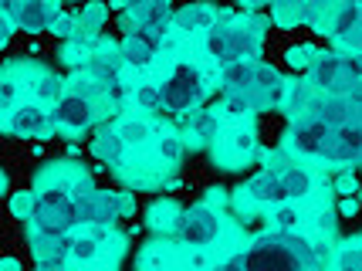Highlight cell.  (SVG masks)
<instances>
[{
    "mask_svg": "<svg viewBox=\"0 0 362 271\" xmlns=\"http://www.w3.org/2000/svg\"><path fill=\"white\" fill-rule=\"evenodd\" d=\"M223 268H315V244L295 227H274L271 234L251 241L244 251L221 261Z\"/></svg>",
    "mask_w": 362,
    "mask_h": 271,
    "instance_id": "6da1fadb",
    "label": "cell"
},
{
    "mask_svg": "<svg viewBox=\"0 0 362 271\" xmlns=\"http://www.w3.org/2000/svg\"><path fill=\"white\" fill-rule=\"evenodd\" d=\"M223 105L230 112H261L271 109L284 98V79L257 62H234L223 64Z\"/></svg>",
    "mask_w": 362,
    "mask_h": 271,
    "instance_id": "7a4b0ae2",
    "label": "cell"
},
{
    "mask_svg": "<svg viewBox=\"0 0 362 271\" xmlns=\"http://www.w3.org/2000/svg\"><path fill=\"white\" fill-rule=\"evenodd\" d=\"M204 48L214 62H221V64L254 62V54L261 51V34H257V28L237 21V17L221 14V21L206 31Z\"/></svg>",
    "mask_w": 362,
    "mask_h": 271,
    "instance_id": "3957f363",
    "label": "cell"
},
{
    "mask_svg": "<svg viewBox=\"0 0 362 271\" xmlns=\"http://www.w3.org/2000/svg\"><path fill=\"white\" fill-rule=\"evenodd\" d=\"M308 81L318 92H352L362 85V51H325L308 71Z\"/></svg>",
    "mask_w": 362,
    "mask_h": 271,
    "instance_id": "277c9868",
    "label": "cell"
},
{
    "mask_svg": "<svg viewBox=\"0 0 362 271\" xmlns=\"http://www.w3.org/2000/svg\"><path fill=\"white\" fill-rule=\"evenodd\" d=\"M136 200L122 190H98V187H81L78 190V221L92 227H112L122 217H129Z\"/></svg>",
    "mask_w": 362,
    "mask_h": 271,
    "instance_id": "5b68a950",
    "label": "cell"
},
{
    "mask_svg": "<svg viewBox=\"0 0 362 271\" xmlns=\"http://www.w3.org/2000/svg\"><path fill=\"white\" fill-rule=\"evenodd\" d=\"M159 88H163V112L183 115V112L197 109V102H200V96H204V88H206V79L197 64L180 62Z\"/></svg>",
    "mask_w": 362,
    "mask_h": 271,
    "instance_id": "8992f818",
    "label": "cell"
},
{
    "mask_svg": "<svg viewBox=\"0 0 362 271\" xmlns=\"http://www.w3.org/2000/svg\"><path fill=\"white\" fill-rule=\"evenodd\" d=\"M221 231H223L221 210L214 207L210 200H200V204L183 210L180 227H176V238H180V244H187V248H206V244H214V241L221 238Z\"/></svg>",
    "mask_w": 362,
    "mask_h": 271,
    "instance_id": "52a82bcc",
    "label": "cell"
},
{
    "mask_svg": "<svg viewBox=\"0 0 362 271\" xmlns=\"http://www.w3.org/2000/svg\"><path fill=\"white\" fill-rule=\"evenodd\" d=\"M54 126H58L54 122V112H47L41 98L37 102L24 98L21 105H11L7 115H4V129L14 139H47V132Z\"/></svg>",
    "mask_w": 362,
    "mask_h": 271,
    "instance_id": "ba28073f",
    "label": "cell"
},
{
    "mask_svg": "<svg viewBox=\"0 0 362 271\" xmlns=\"http://www.w3.org/2000/svg\"><path fill=\"white\" fill-rule=\"evenodd\" d=\"M4 14H7V21H14L21 31L37 34L54 28L62 7H58V0H4Z\"/></svg>",
    "mask_w": 362,
    "mask_h": 271,
    "instance_id": "9c48e42d",
    "label": "cell"
},
{
    "mask_svg": "<svg viewBox=\"0 0 362 271\" xmlns=\"http://www.w3.org/2000/svg\"><path fill=\"white\" fill-rule=\"evenodd\" d=\"M240 200H247V204H284V200H291V190H288V180L281 173V163H274V166H264L257 176H251L244 187H240Z\"/></svg>",
    "mask_w": 362,
    "mask_h": 271,
    "instance_id": "30bf717a",
    "label": "cell"
},
{
    "mask_svg": "<svg viewBox=\"0 0 362 271\" xmlns=\"http://www.w3.org/2000/svg\"><path fill=\"white\" fill-rule=\"evenodd\" d=\"M95 98L92 92H62V98L54 102V122L62 132L75 136V132H85V129L95 122Z\"/></svg>",
    "mask_w": 362,
    "mask_h": 271,
    "instance_id": "8fae6325",
    "label": "cell"
},
{
    "mask_svg": "<svg viewBox=\"0 0 362 271\" xmlns=\"http://www.w3.org/2000/svg\"><path fill=\"white\" fill-rule=\"evenodd\" d=\"M31 258L41 271H58L64 265H71V248L75 238L71 234H45V231H31Z\"/></svg>",
    "mask_w": 362,
    "mask_h": 271,
    "instance_id": "7c38bea8",
    "label": "cell"
},
{
    "mask_svg": "<svg viewBox=\"0 0 362 271\" xmlns=\"http://www.w3.org/2000/svg\"><path fill=\"white\" fill-rule=\"evenodd\" d=\"M257 153V136H254V126H237V129H227L214 139V156L221 160V166L234 170V166H244Z\"/></svg>",
    "mask_w": 362,
    "mask_h": 271,
    "instance_id": "4fadbf2b",
    "label": "cell"
},
{
    "mask_svg": "<svg viewBox=\"0 0 362 271\" xmlns=\"http://www.w3.org/2000/svg\"><path fill=\"white\" fill-rule=\"evenodd\" d=\"M332 136H335V129L325 119H318L315 112H308L305 119H298V126L291 129V149L301 156H325V149L332 146Z\"/></svg>",
    "mask_w": 362,
    "mask_h": 271,
    "instance_id": "5bb4252c",
    "label": "cell"
},
{
    "mask_svg": "<svg viewBox=\"0 0 362 271\" xmlns=\"http://www.w3.org/2000/svg\"><path fill=\"white\" fill-rule=\"evenodd\" d=\"M322 160L335 163V166H352V163H362V122H346V126L335 129L332 136V146L325 149Z\"/></svg>",
    "mask_w": 362,
    "mask_h": 271,
    "instance_id": "9a60e30c",
    "label": "cell"
},
{
    "mask_svg": "<svg viewBox=\"0 0 362 271\" xmlns=\"http://www.w3.org/2000/svg\"><path fill=\"white\" fill-rule=\"evenodd\" d=\"M159 38H163V34L146 31V28H139V24H129V31L122 34V41H119L126 64H149L153 62L156 51H159Z\"/></svg>",
    "mask_w": 362,
    "mask_h": 271,
    "instance_id": "2e32d148",
    "label": "cell"
},
{
    "mask_svg": "<svg viewBox=\"0 0 362 271\" xmlns=\"http://www.w3.org/2000/svg\"><path fill=\"white\" fill-rule=\"evenodd\" d=\"M129 139H126V132L119 126H105V129H98L95 132V139H92V156L95 160H102L105 166H115V163H122V156L129 153Z\"/></svg>",
    "mask_w": 362,
    "mask_h": 271,
    "instance_id": "e0dca14e",
    "label": "cell"
},
{
    "mask_svg": "<svg viewBox=\"0 0 362 271\" xmlns=\"http://www.w3.org/2000/svg\"><path fill=\"white\" fill-rule=\"evenodd\" d=\"M173 17H176L173 0H146V4H142V11L132 17L129 24H139V28H146V31L163 34L170 24H173Z\"/></svg>",
    "mask_w": 362,
    "mask_h": 271,
    "instance_id": "ac0fdd59",
    "label": "cell"
},
{
    "mask_svg": "<svg viewBox=\"0 0 362 271\" xmlns=\"http://www.w3.org/2000/svg\"><path fill=\"white\" fill-rule=\"evenodd\" d=\"M221 21V11H214L210 4H187V7H176L173 24L183 28V31H210L214 24Z\"/></svg>",
    "mask_w": 362,
    "mask_h": 271,
    "instance_id": "d6986e66",
    "label": "cell"
},
{
    "mask_svg": "<svg viewBox=\"0 0 362 271\" xmlns=\"http://www.w3.org/2000/svg\"><path fill=\"white\" fill-rule=\"evenodd\" d=\"M183 210L187 207H180L176 200H156L153 207L146 210V227H149V231H156V234H176Z\"/></svg>",
    "mask_w": 362,
    "mask_h": 271,
    "instance_id": "ffe728a7",
    "label": "cell"
},
{
    "mask_svg": "<svg viewBox=\"0 0 362 271\" xmlns=\"http://www.w3.org/2000/svg\"><path fill=\"white\" fill-rule=\"evenodd\" d=\"M183 126H187L189 136L197 139H217L221 136V119H217V109H189L180 115Z\"/></svg>",
    "mask_w": 362,
    "mask_h": 271,
    "instance_id": "44dd1931",
    "label": "cell"
},
{
    "mask_svg": "<svg viewBox=\"0 0 362 271\" xmlns=\"http://www.w3.org/2000/svg\"><path fill=\"white\" fill-rule=\"evenodd\" d=\"M105 244H102V234H81L75 238V248H71V265H102L105 258Z\"/></svg>",
    "mask_w": 362,
    "mask_h": 271,
    "instance_id": "7402d4cb",
    "label": "cell"
},
{
    "mask_svg": "<svg viewBox=\"0 0 362 271\" xmlns=\"http://www.w3.org/2000/svg\"><path fill=\"white\" fill-rule=\"evenodd\" d=\"M359 24H362L359 4H349V0H342V4H339V11H335V17H332L329 31L335 34V38H352V31H359Z\"/></svg>",
    "mask_w": 362,
    "mask_h": 271,
    "instance_id": "603a6c76",
    "label": "cell"
},
{
    "mask_svg": "<svg viewBox=\"0 0 362 271\" xmlns=\"http://www.w3.org/2000/svg\"><path fill=\"white\" fill-rule=\"evenodd\" d=\"M322 54H325V51L315 48V45H298V48H288V54H284V58H288V64H291V68H298V71H312Z\"/></svg>",
    "mask_w": 362,
    "mask_h": 271,
    "instance_id": "cb8c5ba5",
    "label": "cell"
},
{
    "mask_svg": "<svg viewBox=\"0 0 362 271\" xmlns=\"http://www.w3.org/2000/svg\"><path fill=\"white\" fill-rule=\"evenodd\" d=\"M332 265L335 268H362V238H356V241H346L339 251H335V258H332Z\"/></svg>",
    "mask_w": 362,
    "mask_h": 271,
    "instance_id": "d4e9b609",
    "label": "cell"
},
{
    "mask_svg": "<svg viewBox=\"0 0 362 271\" xmlns=\"http://www.w3.org/2000/svg\"><path fill=\"white\" fill-rule=\"evenodd\" d=\"M119 129L126 132V139L132 146H142L149 136H153V126H149V119H142V115H129V119H122L119 122Z\"/></svg>",
    "mask_w": 362,
    "mask_h": 271,
    "instance_id": "484cf974",
    "label": "cell"
},
{
    "mask_svg": "<svg viewBox=\"0 0 362 271\" xmlns=\"http://www.w3.org/2000/svg\"><path fill=\"white\" fill-rule=\"evenodd\" d=\"M132 102H136L142 112H163V88H159V85H139V88L132 92Z\"/></svg>",
    "mask_w": 362,
    "mask_h": 271,
    "instance_id": "4316f807",
    "label": "cell"
},
{
    "mask_svg": "<svg viewBox=\"0 0 362 271\" xmlns=\"http://www.w3.org/2000/svg\"><path fill=\"white\" fill-rule=\"evenodd\" d=\"M183 153H187V139L183 136H173V132L159 136V156H163V163H180Z\"/></svg>",
    "mask_w": 362,
    "mask_h": 271,
    "instance_id": "83f0119b",
    "label": "cell"
},
{
    "mask_svg": "<svg viewBox=\"0 0 362 271\" xmlns=\"http://www.w3.org/2000/svg\"><path fill=\"white\" fill-rule=\"evenodd\" d=\"M271 224H274V227H298V224H301V210L298 207H288V200H284V204H274Z\"/></svg>",
    "mask_w": 362,
    "mask_h": 271,
    "instance_id": "f1b7e54d",
    "label": "cell"
},
{
    "mask_svg": "<svg viewBox=\"0 0 362 271\" xmlns=\"http://www.w3.org/2000/svg\"><path fill=\"white\" fill-rule=\"evenodd\" d=\"M335 187H339V193H342V197H349V193L359 190V183H356V176H352V173H342L339 180H335Z\"/></svg>",
    "mask_w": 362,
    "mask_h": 271,
    "instance_id": "f546056e",
    "label": "cell"
},
{
    "mask_svg": "<svg viewBox=\"0 0 362 271\" xmlns=\"http://www.w3.org/2000/svg\"><path fill=\"white\" fill-rule=\"evenodd\" d=\"M356 210H359V200L349 193L346 200H342V207H339V214H342V217H356Z\"/></svg>",
    "mask_w": 362,
    "mask_h": 271,
    "instance_id": "4dcf8cb0",
    "label": "cell"
},
{
    "mask_svg": "<svg viewBox=\"0 0 362 271\" xmlns=\"http://www.w3.org/2000/svg\"><path fill=\"white\" fill-rule=\"evenodd\" d=\"M21 268H24V265H21L17 258H4V261H0V271H21Z\"/></svg>",
    "mask_w": 362,
    "mask_h": 271,
    "instance_id": "1f68e13d",
    "label": "cell"
},
{
    "mask_svg": "<svg viewBox=\"0 0 362 271\" xmlns=\"http://www.w3.org/2000/svg\"><path fill=\"white\" fill-rule=\"evenodd\" d=\"M278 4H291V7H298V4H315V0H278Z\"/></svg>",
    "mask_w": 362,
    "mask_h": 271,
    "instance_id": "d6a6232c",
    "label": "cell"
},
{
    "mask_svg": "<svg viewBox=\"0 0 362 271\" xmlns=\"http://www.w3.org/2000/svg\"><path fill=\"white\" fill-rule=\"evenodd\" d=\"M356 34H359V38H356V45H362V24H359V31H356Z\"/></svg>",
    "mask_w": 362,
    "mask_h": 271,
    "instance_id": "836d02e7",
    "label": "cell"
},
{
    "mask_svg": "<svg viewBox=\"0 0 362 271\" xmlns=\"http://www.w3.org/2000/svg\"><path fill=\"white\" fill-rule=\"evenodd\" d=\"M251 4H271V0H251Z\"/></svg>",
    "mask_w": 362,
    "mask_h": 271,
    "instance_id": "e575fe53",
    "label": "cell"
},
{
    "mask_svg": "<svg viewBox=\"0 0 362 271\" xmlns=\"http://www.w3.org/2000/svg\"><path fill=\"white\" fill-rule=\"evenodd\" d=\"M349 4H362V0H349Z\"/></svg>",
    "mask_w": 362,
    "mask_h": 271,
    "instance_id": "d590c367",
    "label": "cell"
}]
</instances>
